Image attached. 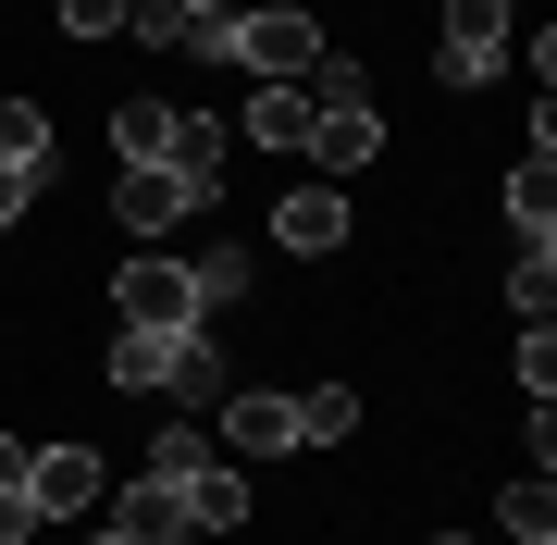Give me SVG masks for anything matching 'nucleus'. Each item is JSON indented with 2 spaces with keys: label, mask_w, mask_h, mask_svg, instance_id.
Segmentation results:
<instances>
[{
  "label": "nucleus",
  "mask_w": 557,
  "mask_h": 545,
  "mask_svg": "<svg viewBox=\"0 0 557 545\" xmlns=\"http://www.w3.org/2000/svg\"><path fill=\"white\" fill-rule=\"evenodd\" d=\"M112 384H124V397H137V384H149V397H223V347L211 335H137V323H124L112 335Z\"/></svg>",
  "instance_id": "nucleus-1"
},
{
  "label": "nucleus",
  "mask_w": 557,
  "mask_h": 545,
  "mask_svg": "<svg viewBox=\"0 0 557 545\" xmlns=\"http://www.w3.org/2000/svg\"><path fill=\"white\" fill-rule=\"evenodd\" d=\"M112 310H124L137 335H199V273L161 261V248H137V261L112 273Z\"/></svg>",
  "instance_id": "nucleus-2"
},
{
  "label": "nucleus",
  "mask_w": 557,
  "mask_h": 545,
  "mask_svg": "<svg viewBox=\"0 0 557 545\" xmlns=\"http://www.w3.org/2000/svg\"><path fill=\"white\" fill-rule=\"evenodd\" d=\"M223 62H248V75H273V87H298L310 62H322V25H310V13H236V25H223Z\"/></svg>",
  "instance_id": "nucleus-3"
},
{
  "label": "nucleus",
  "mask_w": 557,
  "mask_h": 545,
  "mask_svg": "<svg viewBox=\"0 0 557 545\" xmlns=\"http://www.w3.org/2000/svg\"><path fill=\"white\" fill-rule=\"evenodd\" d=\"M25 496H38V521H87V508L112 496V459L100 446H38V459H25Z\"/></svg>",
  "instance_id": "nucleus-4"
},
{
  "label": "nucleus",
  "mask_w": 557,
  "mask_h": 545,
  "mask_svg": "<svg viewBox=\"0 0 557 545\" xmlns=\"http://www.w3.org/2000/svg\"><path fill=\"white\" fill-rule=\"evenodd\" d=\"M508 75V0H446V87Z\"/></svg>",
  "instance_id": "nucleus-5"
},
{
  "label": "nucleus",
  "mask_w": 557,
  "mask_h": 545,
  "mask_svg": "<svg viewBox=\"0 0 557 545\" xmlns=\"http://www.w3.org/2000/svg\"><path fill=\"white\" fill-rule=\"evenodd\" d=\"M112 211H124V236L149 248L161 223H186V211H211V199H199V186H186L174 162H124V186H112Z\"/></svg>",
  "instance_id": "nucleus-6"
},
{
  "label": "nucleus",
  "mask_w": 557,
  "mask_h": 545,
  "mask_svg": "<svg viewBox=\"0 0 557 545\" xmlns=\"http://www.w3.org/2000/svg\"><path fill=\"white\" fill-rule=\"evenodd\" d=\"M124 25H137L149 50H211V62H223V25H236V0H124Z\"/></svg>",
  "instance_id": "nucleus-7"
},
{
  "label": "nucleus",
  "mask_w": 557,
  "mask_h": 545,
  "mask_svg": "<svg viewBox=\"0 0 557 545\" xmlns=\"http://www.w3.org/2000/svg\"><path fill=\"white\" fill-rule=\"evenodd\" d=\"M223 446H236V459H285V446H298V409H285L273 384H236V397H223Z\"/></svg>",
  "instance_id": "nucleus-8"
},
{
  "label": "nucleus",
  "mask_w": 557,
  "mask_h": 545,
  "mask_svg": "<svg viewBox=\"0 0 557 545\" xmlns=\"http://www.w3.org/2000/svg\"><path fill=\"white\" fill-rule=\"evenodd\" d=\"M273 248H298V261H335V248H347V199H335V186H298V199L273 211Z\"/></svg>",
  "instance_id": "nucleus-9"
},
{
  "label": "nucleus",
  "mask_w": 557,
  "mask_h": 545,
  "mask_svg": "<svg viewBox=\"0 0 557 545\" xmlns=\"http://www.w3.org/2000/svg\"><path fill=\"white\" fill-rule=\"evenodd\" d=\"M174 496H186V521H199V545H223V533H248V471H223V459H211V471H186Z\"/></svg>",
  "instance_id": "nucleus-10"
},
{
  "label": "nucleus",
  "mask_w": 557,
  "mask_h": 545,
  "mask_svg": "<svg viewBox=\"0 0 557 545\" xmlns=\"http://www.w3.org/2000/svg\"><path fill=\"white\" fill-rule=\"evenodd\" d=\"M161 162H174V174H186V186L211 199V186H223V124H211V112H174V137H161Z\"/></svg>",
  "instance_id": "nucleus-11"
},
{
  "label": "nucleus",
  "mask_w": 557,
  "mask_h": 545,
  "mask_svg": "<svg viewBox=\"0 0 557 545\" xmlns=\"http://www.w3.org/2000/svg\"><path fill=\"white\" fill-rule=\"evenodd\" d=\"M508 310H520V323H557V236H520V273H508Z\"/></svg>",
  "instance_id": "nucleus-12"
},
{
  "label": "nucleus",
  "mask_w": 557,
  "mask_h": 545,
  "mask_svg": "<svg viewBox=\"0 0 557 545\" xmlns=\"http://www.w3.org/2000/svg\"><path fill=\"white\" fill-rule=\"evenodd\" d=\"M508 223H520V236H545V223H557V149H520V174H508Z\"/></svg>",
  "instance_id": "nucleus-13"
},
{
  "label": "nucleus",
  "mask_w": 557,
  "mask_h": 545,
  "mask_svg": "<svg viewBox=\"0 0 557 545\" xmlns=\"http://www.w3.org/2000/svg\"><path fill=\"white\" fill-rule=\"evenodd\" d=\"M298 409V446H347L359 434V384H310V397H285Z\"/></svg>",
  "instance_id": "nucleus-14"
},
{
  "label": "nucleus",
  "mask_w": 557,
  "mask_h": 545,
  "mask_svg": "<svg viewBox=\"0 0 557 545\" xmlns=\"http://www.w3.org/2000/svg\"><path fill=\"white\" fill-rule=\"evenodd\" d=\"M248 137L260 149H310V87H260V100H248Z\"/></svg>",
  "instance_id": "nucleus-15"
},
{
  "label": "nucleus",
  "mask_w": 557,
  "mask_h": 545,
  "mask_svg": "<svg viewBox=\"0 0 557 545\" xmlns=\"http://www.w3.org/2000/svg\"><path fill=\"white\" fill-rule=\"evenodd\" d=\"M0 162L50 174V112H38V100H0Z\"/></svg>",
  "instance_id": "nucleus-16"
},
{
  "label": "nucleus",
  "mask_w": 557,
  "mask_h": 545,
  "mask_svg": "<svg viewBox=\"0 0 557 545\" xmlns=\"http://www.w3.org/2000/svg\"><path fill=\"white\" fill-rule=\"evenodd\" d=\"M161 137H174V100H124L112 112V149H124V162H161Z\"/></svg>",
  "instance_id": "nucleus-17"
},
{
  "label": "nucleus",
  "mask_w": 557,
  "mask_h": 545,
  "mask_svg": "<svg viewBox=\"0 0 557 545\" xmlns=\"http://www.w3.org/2000/svg\"><path fill=\"white\" fill-rule=\"evenodd\" d=\"M496 521H508V545H557V496H545V471H533V484H508Z\"/></svg>",
  "instance_id": "nucleus-18"
},
{
  "label": "nucleus",
  "mask_w": 557,
  "mask_h": 545,
  "mask_svg": "<svg viewBox=\"0 0 557 545\" xmlns=\"http://www.w3.org/2000/svg\"><path fill=\"white\" fill-rule=\"evenodd\" d=\"M186 471H211V434L199 422H174V434L149 446V484H186Z\"/></svg>",
  "instance_id": "nucleus-19"
},
{
  "label": "nucleus",
  "mask_w": 557,
  "mask_h": 545,
  "mask_svg": "<svg viewBox=\"0 0 557 545\" xmlns=\"http://www.w3.org/2000/svg\"><path fill=\"white\" fill-rule=\"evenodd\" d=\"M186 273H199V335H211L223 310H236V285H248V273H236V248H211V261H186Z\"/></svg>",
  "instance_id": "nucleus-20"
},
{
  "label": "nucleus",
  "mask_w": 557,
  "mask_h": 545,
  "mask_svg": "<svg viewBox=\"0 0 557 545\" xmlns=\"http://www.w3.org/2000/svg\"><path fill=\"white\" fill-rule=\"evenodd\" d=\"M520 397H557V323H520Z\"/></svg>",
  "instance_id": "nucleus-21"
},
{
  "label": "nucleus",
  "mask_w": 557,
  "mask_h": 545,
  "mask_svg": "<svg viewBox=\"0 0 557 545\" xmlns=\"http://www.w3.org/2000/svg\"><path fill=\"white\" fill-rule=\"evenodd\" d=\"M0 545H38V496L25 484H0Z\"/></svg>",
  "instance_id": "nucleus-22"
},
{
  "label": "nucleus",
  "mask_w": 557,
  "mask_h": 545,
  "mask_svg": "<svg viewBox=\"0 0 557 545\" xmlns=\"http://www.w3.org/2000/svg\"><path fill=\"white\" fill-rule=\"evenodd\" d=\"M25 199H38V174H25V162H0V236L25 223Z\"/></svg>",
  "instance_id": "nucleus-23"
},
{
  "label": "nucleus",
  "mask_w": 557,
  "mask_h": 545,
  "mask_svg": "<svg viewBox=\"0 0 557 545\" xmlns=\"http://www.w3.org/2000/svg\"><path fill=\"white\" fill-rule=\"evenodd\" d=\"M25 459H38V446H25V434H0V484H25Z\"/></svg>",
  "instance_id": "nucleus-24"
},
{
  "label": "nucleus",
  "mask_w": 557,
  "mask_h": 545,
  "mask_svg": "<svg viewBox=\"0 0 557 545\" xmlns=\"http://www.w3.org/2000/svg\"><path fill=\"white\" fill-rule=\"evenodd\" d=\"M434 545H471V533H434Z\"/></svg>",
  "instance_id": "nucleus-25"
},
{
  "label": "nucleus",
  "mask_w": 557,
  "mask_h": 545,
  "mask_svg": "<svg viewBox=\"0 0 557 545\" xmlns=\"http://www.w3.org/2000/svg\"><path fill=\"white\" fill-rule=\"evenodd\" d=\"M100 545H124V533H100Z\"/></svg>",
  "instance_id": "nucleus-26"
}]
</instances>
